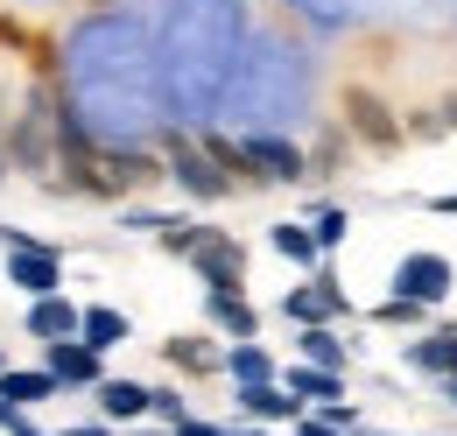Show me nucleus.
Returning <instances> with one entry per match:
<instances>
[{
	"mask_svg": "<svg viewBox=\"0 0 457 436\" xmlns=\"http://www.w3.org/2000/svg\"><path fill=\"white\" fill-rule=\"evenodd\" d=\"M57 92L78 134L106 148H155L170 106H162V63H155V21L134 7H92L57 36Z\"/></svg>",
	"mask_w": 457,
	"mask_h": 436,
	"instance_id": "nucleus-1",
	"label": "nucleus"
},
{
	"mask_svg": "<svg viewBox=\"0 0 457 436\" xmlns=\"http://www.w3.org/2000/svg\"><path fill=\"white\" fill-rule=\"evenodd\" d=\"M246 50V0H170L155 29L170 127H212Z\"/></svg>",
	"mask_w": 457,
	"mask_h": 436,
	"instance_id": "nucleus-2",
	"label": "nucleus"
},
{
	"mask_svg": "<svg viewBox=\"0 0 457 436\" xmlns=\"http://www.w3.org/2000/svg\"><path fill=\"white\" fill-rule=\"evenodd\" d=\"M303 113H310V56L282 36H268V29L246 36L219 120H232L239 134H288Z\"/></svg>",
	"mask_w": 457,
	"mask_h": 436,
	"instance_id": "nucleus-3",
	"label": "nucleus"
},
{
	"mask_svg": "<svg viewBox=\"0 0 457 436\" xmlns=\"http://www.w3.org/2000/svg\"><path fill=\"white\" fill-rule=\"evenodd\" d=\"M57 169H63V176H50L43 190H50V197H92V205H120V197H134V190H148V183L170 176L162 148H106V141L78 134L71 113H63Z\"/></svg>",
	"mask_w": 457,
	"mask_h": 436,
	"instance_id": "nucleus-4",
	"label": "nucleus"
},
{
	"mask_svg": "<svg viewBox=\"0 0 457 436\" xmlns=\"http://www.w3.org/2000/svg\"><path fill=\"white\" fill-rule=\"evenodd\" d=\"M57 141H63V92H57V71H29L21 99H14V113H7L0 148H7V163L21 169V176L50 183V169H57Z\"/></svg>",
	"mask_w": 457,
	"mask_h": 436,
	"instance_id": "nucleus-5",
	"label": "nucleus"
},
{
	"mask_svg": "<svg viewBox=\"0 0 457 436\" xmlns=\"http://www.w3.org/2000/svg\"><path fill=\"white\" fill-rule=\"evenodd\" d=\"M155 148H162V163H170V183L183 190V197H190V205H226L232 190H239L226 169H219L212 155H204V148H197V134H183V127H162V141H155Z\"/></svg>",
	"mask_w": 457,
	"mask_h": 436,
	"instance_id": "nucleus-6",
	"label": "nucleus"
},
{
	"mask_svg": "<svg viewBox=\"0 0 457 436\" xmlns=\"http://www.w3.org/2000/svg\"><path fill=\"white\" fill-rule=\"evenodd\" d=\"M0 254H7V281L36 303V296H57L63 289V254L50 239H36V232H21V225H0Z\"/></svg>",
	"mask_w": 457,
	"mask_h": 436,
	"instance_id": "nucleus-7",
	"label": "nucleus"
},
{
	"mask_svg": "<svg viewBox=\"0 0 457 436\" xmlns=\"http://www.w3.org/2000/svg\"><path fill=\"white\" fill-rule=\"evenodd\" d=\"M338 127L359 141V148H380V155L408 141V120H401L373 85H345V92H338Z\"/></svg>",
	"mask_w": 457,
	"mask_h": 436,
	"instance_id": "nucleus-8",
	"label": "nucleus"
},
{
	"mask_svg": "<svg viewBox=\"0 0 457 436\" xmlns=\"http://www.w3.org/2000/svg\"><path fill=\"white\" fill-rule=\"evenodd\" d=\"M183 261H190V274L204 289H246V247L232 232H219V225H197V247Z\"/></svg>",
	"mask_w": 457,
	"mask_h": 436,
	"instance_id": "nucleus-9",
	"label": "nucleus"
},
{
	"mask_svg": "<svg viewBox=\"0 0 457 436\" xmlns=\"http://www.w3.org/2000/svg\"><path fill=\"white\" fill-rule=\"evenodd\" d=\"M451 281H457V268L444 261V254H401L395 261V296H408V303H422V310H436L444 296H451Z\"/></svg>",
	"mask_w": 457,
	"mask_h": 436,
	"instance_id": "nucleus-10",
	"label": "nucleus"
},
{
	"mask_svg": "<svg viewBox=\"0 0 457 436\" xmlns=\"http://www.w3.org/2000/svg\"><path fill=\"white\" fill-rule=\"evenodd\" d=\"M345 310H352V303H345V289H338V274H331V268H317L303 289H288V296H282V317H288V324H303V331H310V324H338Z\"/></svg>",
	"mask_w": 457,
	"mask_h": 436,
	"instance_id": "nucleus-11",
	"label": "nucleus"
},
{
	"mask_svg": "<svg viewBox=\"0 0 457 436\" xmlns=\"http://www.w3.org/2000/svg\"><path fill=\"white\" fill-rule=\"evenodd\" d=\"M43 366L57 373L63 394H78V387H99V381H106V352H92L85 338H57V345H43Z\"/></svg>",
	"mask_w": 457,
	"mask_h": 436,
	"instance_id": "nucleus-12",
	"label": "nucleus"
},
{
	"mask_svg": "<svg viewBox=\"0 0 457 436\" xmlns=\"http://www.w3.org/2000/svg\"><path fill=\"white\" fill-rule=\"evenodd\" d=\"M78 317H85V303H71V296H36L29 310H21V338H36V345H57V338H78Z\"/></svg>",
	"mask_w": 457,
	"mask_h": 436,
	"instance_id": "nucleus-13",
	"label": "nucleus"
},
{
	"mask_svg": "<svg viewBox=\"0 0 457 436\" xmlns=\"http://www.w3.org/2000/svg\"><path fill=\"white\" fill-rule=\"evenodd\" d=\"M92 394H99V423H141L148 401H155V387H148V381H127V373H106Z\"/></svg>",
	"mask_w": 457,
	"mask_h": 436,
	"instance_id": "nucleus-14",
	"label": "nucleus"
},
{
	"mask_svg": "<svg viewBox=\"0 0 457 436\" xmlns=\"http://www.w3.org/2000/svg\"><path fill=\"white\" fill-rule=\"evenodd\" d=\"M204 317L226 338H261V310L246 303V289H204Z\"/></svg>",
	"mask_w": 457,
	"mask_h": 436,
	"instance_id": "nucleus-15",
	"label": "nucleus"
},
{
	"mask_svg": "<svg viewBox=\"0 0 457 436\" xmlns=\"http://www.w3.org/2000/svg\"><path fill=\"white\" fill-rule=\"evenodd\" d=\"M239 408H246L253 423H295V415H310V408H303V394H288L282 381H253V387H239Z\"/></svg>",
	"mask_w": 457,
	"mask_h": 436,
	"instance_id": "nucleus-16",
	"label": "nucleus"
},
{
	"mask_svg": "<svg viewBox=\"0 0 457 436\" xmlns=\"http://www.w3.org/2000/svg\"><path fill=\"white\" fill-rule=\"evenodd\" d=\"M162 359H170L176 373H190V381H212V373H226V352L212 345V338H162Z\"/></svg>",
	"mask_w": 457,
	"mask_h": 436,
	"instance_id": "nucleus-17",
	"label": "nucleus"
},
{
	"mask_svg": "<svg viewBox=\"0 0 457 436\" xmlns=\"http://www.w3.org/2000/svg\"><path fill=\"white\" fill-rule=\"evenodd\" d=\"M78 338L92 345V352H120L127 338H134V317L113 310V303H85V317H78Z\"/></svg>",
	"mask_w": 457,
	"mask_h": 436,
	"instance_id": "nucleus-18",
	"label": "nucleus"
},
{
	"mask_svg": "<svg viewBox=\"0 0 457 436\" xmlns=\"http://www.w3.org/2000/svg\"><path fill=\"white\" fill-rule=\"evenodd\" d=\"M63 387L50 366H7L0 373V401H14V408H43V401H57Z\"/></svg>",
	"mask_w": 457,
	"mask_h": 436,
	"instance_id": "nucleus-19",
	"label": "nucleus"
},
{
	"mask_svg": "<svg viewBox=\"0 0 457 436\" xmlns=\"http://www.w3.org/2000/svg\"><path fill=\"white\" fill-rule=\"evenodd\" d=\"M408 366H415V373H436V381H457V324L415 338V345H408Z\"/></svg>",
	"mask_w": 457,
	"mask_h": 436,
	"instance_id": "nucleus-20",
	"label": "nucleus"
},
{
	"mask_svg": "<svg viewBox=\"0 0 457 436\" xmlns=\"http://www.w3.org/2000/svg\"><path fill=\"white\" fill-rule=\"evenodd\" d=\"M282 387L303 394V408H331V401L345 394V373H324V366H303V359H295V366L282 373Z\"/></svg>",
	"mask_w": 457,
	"mask_h": 436,
	"instance_id": "nucleus-21",
	"label": "nucleus"
},
{
	"mask_svg": "<svg viewBox=\"0 0 457 436\" xmlns=\"http://www.w3.org/2000/svg\"><path fill=\"white\" fill-rule=\"evenodd\" d=\"M268 247H275L282 261H295V268H317V261H324V247H317V232H310L303 218H288V225H268Z\"/></svg>",
	"mask_w": 457,
	"mask_h": 436,
	"instance_id": "nucleus-22",
	"label": "nucleus"
},
{
	"mask_svg": "<svg viewBox=\"0 0 457 436\" xmlns=\"http://www.w3.org/2000/svg\"><path fill=\"white\" fill-rule=\"evenodd\" d=\"M226 373H232L239 387H253V381H282V366L268 359V345H261V338H239V345H232V352H226Z\"/></svg>",
	"mask_w": 457,
	"mask_h": 436,
	"instance_id": "nucleus-23",
	"label": "nucleus"
},
{
	"mask_svg": "<svg viewBox=\"0 0 457 436\" xmlns=\"http://www.w3.org/2000/svg\"><path fill=\"white\" fill-rule=\"evenodd\" d=\"M345 359H352V352L338 345V331H331V324H310V331H303V366H324V373H345Z\"/></svg>",
	"mask_w": 457,
	"mask_h": 436,
	"instance_id": "nucleus-24",
	"label": "nucleus"
},
{
	"mask_svg": "<svg viewBox=\"0 0 457 436\" xmlns=\"http://www.w3.org/2000/svg\"><path fill=\"white\" fill-rule=\"evenodd\" d=\"M303 225H310V232H317V247L331 254V247H345V232H352V212H338V205H317Z\"/></svg>",
	"mask_w": 457,
	"mask_h": 436,
	"instance_id": "nucleus-25",
	"label": "nucleus"
},
{
	"mask_svg": "<svg viewBox=\"0 0 457 436\" xmlns=\"http://www.w3.org/2000/svg\"><path fill=\"white\" fill-rule=\"evenodd\" d=\"M345 141H352L345 127H324V134H317V148H310V176H338V163H345Z\"/></svg>",
	"mask_w": 457,
	"mask_h": 436,
	"instance_id": "nucleus-26",
	"label": "nucleus"
},
{
	"mask_svg": "<svg viewBox=\"0 0 457 436\" xmlns=\"http://www.w3.org/2000/svg\"><path fill=\"white\" fill-rule=\"evenodd\" d=\"M422 317H429V310H422V303H408V296H387V303L373 310V324H387V331H408V324H422Z\"/></svg>",
	"mask_w": 457,
	"mask_h": 436,
	"instance_id": "nucleus-27",
	"label": "nucleus"
},
{
	"mask_svg": "<svg viewBox=\"0 0 457 436\" xmlns=\"http://www.w3.org/2000/svg\"><path fill=\"white\" fill-rule=\"evenodd\" d=\"M148 415H162V423H183V415H190V408H183V394H176V387H155V401H148Z\"/></svg>",
	"mask_w": 457,
	"mask_h": 436,
	"instance_id": "nucleus-28",
	"label": "nucleus"
},
{
	"mask_svg": "<svg viewBox=\"0 0 457 436\" xmlns=\"http://www.w3.org/2000/svg\"><path fill=\"white\" fill-rule=\"evenodd\" d=\"M170 436H232V430H219V423H204V415H183Z\"/></svg>",
	"mask_w": 457,
	"mask_h": 436,
	"instance_id": "nucleus-29",
	"label": "nucleus"
},
{
	"mask_svg": "<svg viewBox=\"0 0 457 436\" xmlns=\"http://www.w3.org/2000/svg\"><path fill=\"white\" fill-rule=\"evenodd\" d=\"M295 436H345V430H331L324 415H295Z\"/></svg>",
	"mask_w": 457,
	"mask_h": 436,
	"instance_id": "nucleus-30",
	"label": "nucleus"
},
{
	"mask_svg": "<svg viewBox=\"0 0 457 436\" xmlns=\"http://www.w3.org/2000/svg\"><path fill=\"white\" fill-rule=\"evenodd\" d=\"M57 436H113V423H71V430H57Z\"/></svg>",
	"mask_w": 457,
	"mask_h": 436,
	"instance_id": "nucleus-31",
	"label": "nucleus"
},
{
	"mask_svg": "<svg viewBox=\"0 0 457 436\" xmlns=\"http://www.w3.org/2000/svg\"><path fill=\"white\" fill-rule=\"evenodd\" d=\"M7 113H14V92L0 85V134H7Z\"/></svg>",
	"mask_w": 457,
	"mask_h": 436,
	"instance_id": "nucleus-32",
	"label": "nucleus"
},
{
	"mask_svg": "<svg viewBox=\"0 0 457 436\" xmlns=\"http://www.w3.org/2000/svg\"><path fill=\"white\" fill-rule=\"evenodd\" d=\"M436 212H444V218H457V190H444V197H436Z\"/></svg>",
	"mask_w": 457,
	"mask_h": 436,
	"instance_id": "nucleus-33",
	"label": "nucleus"
},
{
	"mask_svg": "<svg viewBox=\"0 0 457 436\" xmlns=\"http://www.w3.org/2000/svg\"><path fill=\"white\" fill-rule=\"evenodd\" d=\"M444 127H451V134H457V92H451V99H444Z\"/></svg>",
	"mask_w": 457,
	"mask_h": 436,
	"instance_id": "nucleus-34",
	"label": "nucleus"
},
{
	"mask_svg": "<svg viewBox=\"0 0 457 436\" xmlns=\"http://www.w3.org/2000/svg\"><path fill=\"white\" fill-rule=\"evenodd\" d=\"M444 401H451V408H457V381H444Z\"/></svg>",
	"mask_w": 457,
	"mask_h": 436,
	"instance_id": "nucleus-35",
	"label": "nucleus"
},
{
	"mask_svg": "<svg viewBox=\"0 0 457 436\" xmlns=\"http://www.w3.org/2000/svg\"><path fill=\"white\" fill-rule=\"evenodd\" d=\"M7 169H14V163H7V148H0V183H7Z\"/></svg>",
	"mask_w": 457,
	"mask_h": 436,
	"instance_id": "nucleus-36",
	"label": "nucleus"
},
{
	"mask_svg": "<svg viewBox=\"0 0 457 436\" xmlns=\"http://www.w3.org/2000/svg\"><path fill=\"white\" fill-rule=\"evenodd\" d=\"M345 436H387V430H345Z\"/></svg>",
	"mask_w": 457,
	"mask_h": 436,
	"instance_id": "nucleus-37",
	"label": "nucleus"
},
{
	"mask_svg": "<svg viewBox=\"0 0 457 436\" xmlns=\"http://www.w3.org/2000/svg\"><path fill=\"white\" fill-rule=\"evenodd\" d=\"M232 436H275V430H232Z\"/></svg>",
	"mask_w": 457,
	"mask_h": 436,
	"instance_id": "nucleus-38",
	"label": "nucleus"
},
{
	"mask_svg": "<svg viewBox=\"0 0 457 436\" xmlns=\"http://www.w3.org/2000/svg\"><path fill=\"white\" fill-rule=\"evenodd\" d=\"M0 373H7V345H0Z\"/></svg>",
	"mask_w": 457,
	"mask_h": 436,
	"instance_id": "nucleus-39",
	"label": "nucleus"
}]
</instances>
